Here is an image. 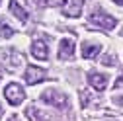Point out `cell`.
I'll return each instance as SVG.
<instances>
[{
	"label": "cell",
	"mask_w": 123,
	"mask_h": 121,
	"mask_svg": "<svg viewBox=\"0 0 123 121\" xmlns=\"http://www.w3.org/2000/svg\"><path fill=\"white\" fill-rule=\"evenodd\" d=\"M33 2H35L37 6H41V8H45V6L51 4V0H33Z\"/></svg>",
	"instance_id": "4fadbf2b"
},
{
	"label": "cell",
	"mask_w": 123,
	"mask_h": 121,
	"mask_svg": "<svg viewBox=\"0 0 123 121\" xmlns=\"http://www.w3.org/2000/svg\"><path fill=\"white\" fill-rule=\"evenodd\" d=\"M8 121H20V119H18V115H12V117H10Z\"/></svg>",
	"instance_id": "5bb4252c"
},
{
	"label": "cell",
	"mask_w": 123,
	"mask_h": 121,
	"mask_svg": "<svg viewBox=\"0 0 123 121\" xmlns=\"http://www.w3.org/2000/svg\"><path fill=\"white\" fill-rule=\"evenodd\" d=\"M105 121H115V119H105Z\"/></svg>",
	"instance_id": "2e32d148"
},
{
	"label": "cell",
	"mask_w": 123,
	"mask_h": 121,
	"mask_svg": "<svg viewBox=\"0 0 123 121\" xmlns=\"http://www.w3.org/2000/svg\"><path fill=\"white\" fill-rule=\"evenodd\" d=\"M74 55V41L70 37H65L59 45V57L61 59H70Z\"/></svg>",
	"instance_id": "8992f818"
},
{
	"label": "cell",
	"mask_w": 123,
	"mask_h": 121,
	"mask_svg": "<svg viewBox=\"0 0 123 121\" xmlns=\"http://www.w3.org/2000/svg\"><path fill=\"white\" fill-rule=\"evenodd\" d=\"M82 4H84V0H72L70 4L63 6V12L67 14V16H72V18H76V16L80 14V8H82Z\"/></svg>",
	"instance_id": "9c48e42d"
},
{
	"label": "cell",
	"mask_w": 123,
	"mask_h": 121,
	"mask_svg": "<svg viewBox=\"0 0 123 121\" xmlns=\"http://www.w3.org/2000/svg\"><path fill=\"white\" fill-rule=\"evenodd\" d=\"M27 115H29V119L31 121H49V115L47 113H43V111H39L37 108H27Z\"/></svg>",
	"instance_id": "8fae6325"
},
{
	"label": "cell",
	"mask_w": 123,
	"mask_h": 121,
	"mask_svg": "<svg viewBox=\"0 0 123 121\" xmlns=\"http://www.w3.org/2000/svg\"><path fill=\"white\" fill-rule=\"evenodd\" d=\"M100 51H102V47H100L98 43H90V41H84V43H82V57H86V59L98 57Z\"/></svg>",
	"instance_id": "ba28073f"
},
{
	"label": "cell",
	"mask_w": 123,
	"mask_h": 121,
	"mask_svg": "<svg viewBox=\"0 0 123 121\" xmlns=\"http://www.w3.org/2000/svg\"><path fill=\"white\" fill-rule=\"evenodd\" d=\"M88 82L96 92H104L105 86H107V76L105 74H100V72H90L88 74Z\"/></svg>",
	"instance_id": "5b68a950"
},
{
	"label": "cell",
	"mask_w": 123,
	"mask_h": 121,
	"mask_svg": "<svg viewBox=\"0 0 123 121\" xmlns=\"http://www.w3.org/2000/svg\"><path fill=\"white\" fill-rule=\"evenodd\" d=\"M4 98H6L12 105H18V103H22V102H24L25 92H24V88H22L20 84L12 82V84H8V86L4 88Z\"/></svg>",
	"instance_id": "7a4b0ae2"
},
{
	"label": "cell",
	"mask_w": 123,
	"mask_h": 121,
	"mask_svg": "<svg viewBox=\"0 0 123 121\" xmlns=\"http://www.w3.org/2000/svg\"><path fill=\"white\" fill-rule=\"evenodd\" d=\"M45 78H47V72H45L43 68H39V67H27V70H25V82L27 84H37V82H41Z\"/></svg>",
	"instance_id": "277c9868"
},
{
	"label": "cell",
	"mask_w": 123,
	"mask_h": 121,
	"mask_svg": "<svg viewBox=\"0 0 123 121\" xmlns=\"http://www.w3.org/2000/svg\"><path fill=\"white\" fill-rule=\"evenodd\" d=\"M90 24H94V25H98V27H102V29H113L115 27V18L113 16H110V14H105L104 10H96V12H92L90 14Z\"/></svg>",
	"instance_id": "6da1fadb"
},
{
	"label": "cell",
	"mask_w": 123,
	"mask_h": 121,
	"mask_svg": "<svg viewBox=\"0 0 123 121\" xmlns=\"http://www.w3.org/2000/svg\"><path fill=\"white\" fill-rule=\"evenodd\" d=\"M43 100H47V103H53L57 108H67L68 102H67V96L57 92V90H47V92L43 94Z\"/></svg>",
	"instance_id": "3957f363"
},
{
	"label": "cell",
	"mask_w": 123,
	"mask_h": 121,
	"mask_svg": "<svg viewBox=\"0 0 123 121\" xmlns=\"http://www.w3.org/2000/svg\"><path fill=\"white\" fill-rule=\"evenodd\" d=\"M14 31H12V27H8V24L0 18V37H10Z\"/></svg>",
	"instance_id": "7c38bea8"
},
{
	"label": "cell",
	"mask_w": 123,
	"mask_h": 121,
	"mask_svg": "<svg viewBox=\"0 0 123 121\" xmlns=\"http://www.w3.org/2000/svg\"><path fill=\"white\" fill-rule=\"evenodd\" d=\"M10 10H12V14H14L20 22H27V12L24 10V6L18 2V0H12V2H10Z\"/></svg>",
	"instance_id": "30bf717a"
},
{
	"label": "cell",
	"mask_w": 123,
	"mask_h": 121,
	"mask_svg": "<svg viewBox=\"0 0 123 121\" xmlns=\"http://www.w3.org/2000/svg\"><path fill=\"white\" fill-rule=\"evenodd\" d=\"M31 53H33L35 59L45 60V59H47V41H45V39H35L33 45H31Z\"/></svg>",
	"instance_id": "52a82bcc"
},
{
	"label": "cell",
	"mask_w": 123,
	"mask_h": 121,
	"mask_svg": "<svg viewBox=\"0 0 123 121\" xmlns=\"http://www.w3.org/2000/svg\"><path fill=\"white\" fill-rule=\"evenodd\" d=\"M0 117H2V111H0Z\"/></svg>",
	"instance_id": "e0dca14e"
},
{
	"label": "cell",
	"mask_w": 123,
	"mask_h": 121,
	"mask_svg": "<svg viewBox=\"0 0 123 121\" xmlns=\"http://www.w3.org/2000/svg\"><path fill=\"white\" fill-rule=\"evenodd\" d=\"M115 4H119V6H123V0H113Z\"/></svg>",
	"instance_id": "9a60e30c"
}]
</instances>
